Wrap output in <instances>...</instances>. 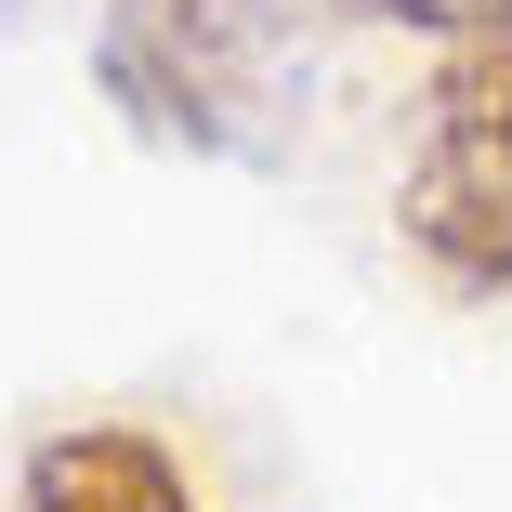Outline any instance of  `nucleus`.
Returning a JSON list of instances; mask_svg holds the SVG:
<instances>
[{"instance_id": "7ed1b4c3", "label": "nucleus", "mask_w": 512, "mask_h": 512, "mask_svg": "<svg viewBox=\"0 0 512 512\" xmlns=\"http://www.w3.org/2000/svg\"><path fill=\"white\" fill-rule=\"evenodd\" d=\"M14 512H197V486L145 421H66V434L27 447Z\"/></svg>"}, {"instance_id": "20e7f679", "label": "nucleus", "mask_w": 512, "mask_h": 512, "mask_svg": "<svg viewBox=\"0 0 512 512\" xmlns=\"http://www.w3.org/2000/svg\"><path fill=\"white\" fill-rule=\"evenodd\" d=\"M329 14H368V27H421V40H460V27H486L499 0H329Z\"/></svg>"}, {"instance_id": "39448f33", "label": "nucleus", "mask_w": 512, "mask_h": 512, "mask_svg": "<svg viewBox=\"0 0 512 512\" xmlns=\"http://www.w3.org/2000/svg\"><path fill=\"white\" fill-rule=\"evenodd\" d=\"M14 14H40V0H0V27H14Z\"/></svg>"}, {"instance_id": "f03ea898", "label": "nucleus", "mask_w": 512, "mask_h": 512, "mask_svg": "<svg viewBox=\"0 0 512 512\" xmlns=\"http://www.w3.org/2000/svg\"><path fill=\"white\" fill-rule=\"evenodd\" d=\"M394 237L421 250V276L460 289V302L512 289V0L486 27H460L447 66H434V119H421V145H407Z\"/></svg>"}, {"instance_id": "f257e3e1", "label": "nucleus", "mask_w": 512, "mask_h": 512, "mask_svg": "<svg viewBox=\"0 0 512 512\" xmlns=\"http://www.w3.org/2000/svg\"><path fill=\"white\" fill-rule=\"evenodd\" d=\"M329 0H106L92 79L171 158H289Z\"/></svg>"}]
</instances>
